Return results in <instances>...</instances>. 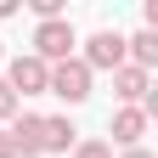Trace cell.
Here are the masks:
<instances>
[{"instance_id": "ba28073f", "label": "cell", "mask_w": 158, "mask_h": 158, "mask_svg": "<svg viewBox=\"0 0 158 158\" xmlns=\"http://www.w3.org/2000/svg\"><path fill=\"white\" fill-rule=\"evenodd\" d=\"M6 141H11V158H40V113H17Z\"/></svg>"}, {"instance_id": "8992f818", "label": "cell", "mask_w": 158, "mask_h": 158, "mask_svg": "<svg viewBox=\"0 0 158 158\" xmlns=\"http://www.w3.org/2000/svg\"><path fill=\"white\" fill-rule=\"evenodd\" d=\"M113 96H118V107H141L147 96H152V79L124 62V68H113Z\"/></svg>"}, {"instance_id": "9c48e42d", "label": "cell", "mask_w": 158, "mask_h": 158, "mask_svg": "<svg viewBox=\"0 0 158 158\" xmlns=\"http://www.w3.org/2000/svg\"><path fill=\"white\" fill-rule=\"evenodd\" d=\"M124 62H130V68H141V73L158 68V34H152V28H135V34L124 40Z\"/></svg>"}, {"instance_id": "5b68a950", "label": "cell", "mask_w": 158, "mask_h": 158, "mask_svg": "<svg viewBox=\"0 0 158 158\" xmlns=\"http://www.w3.org/2000/svg\"><path fill=\"white\" fill-rule=\"evenodd\" d=\"M107 135H113L107 147H118V152H124V147H141V135H147V113H141V107H113Z\"/></svg>"}, {"instance_id": "277c9868", "label": "cell", "mask_w": 158, "mask_h": 158, "mask_svg": "<svg viewBox=\"0 0 158 158\" xmlns=\"http://www.w3.org/2000/svg\"><path fill=\"white\" fill-rule=\"evenodd\" d=\"M90 73H113V68H124V34L118 28H96L85 40V56H79Z\"/></svg>"}, {"instance_id": "8fae6325", "label": "cell", "mask_w": 158, "mask_h": 158, "mask_svg": "<svg viewBox=\"0 0 158 158\" xmlns=\"http://www.w3.org/2000/svg\"><path fill=\"white\" fill-rule=\"evenodd\" d=\"M17 113H23V102H17V96H11V85L0 79V124H11Z\"/></svg>"}, {"instance_id": "9a60e30c", "label": "cell", "mask_w": 158, "mask_h": 158, "mask_svg": "<svg viewBox=\"0 0 158 158\" xmlns=\"http://www.w3.org/2000/svg\"><path fill=\"white\" fill-rule=\"evenodd\" d=\"M0 68H6V45H0Z\"/></svg>"}, {"instance_id": "3957f363", "label": "cell", "mask_w": 158, "mask_h": 158, "mask_svg": "<svg viewBox=\"0 0 158 158\" xmlns=\"http://www.w3.org/2000/svg\"><path fill=\"white\" fill-rule=\"evenodd\" d=\"M90 79H96V73L79 62V56H68V62H56V68H51V79H45V96H62L68 107H79V102L90 96Z\"/></svg>"}, {"instance_id": "7a4b0ae2", "label": "cell", "mask_w": 158, "mask_h": 158, "mask_svg": "<svg viewBox=\"0 0 158 158\" xmlns=\"http://www.w3.org/2000/svg\"><path fill=\"white\" fill-rule=\"evenodd\" d=\"M0 79L11 85V96H17V102H28V96H45V79H51V68L40 62L34 51H23V56H11V62H6V73H0Z\"/></svg>"}, {"instance_id": "6da1fadb", "label": "cell", "mask_w": 158, "mask_h": 158, "mask_svg": "<svg viewBox=\"0 0 158 158\" xmlns=\"http://www.w3.org/2000/svg\"><path fill=\"white\" fill-rule=\"evenodd\" d=\"M73 45H79V34H73V23H68V17H51V23H34V56H40L45 68L68 62V56H73Z\"/></svg>"}, {"instance_id": "52a82bcc", "label": "cell", "mask_w": 158, "mask_h": 158, "mask_svg": "<svg viewBox=\"0 0 158 158\" xmlns=\"http://www.w3.org/2000/svg\"><path fill=\"white\" fill-rule=\"evenodd\" d=\"M79 130L68 124V113H40V152H73Z\"/></svg>"}, {"instance_id": "7c38bea8", "label": "cell", "mask_w": 158, "mask_h": 158, "mask_svg": "<svg viewBox=\"0 0 158 158\" xmlns=\"http://www.w3.org/2000/svg\"><path fill=\"white\" fill-rule=\"evenodd\" d=\"M118 158H152L147 147H124V152H118Z\"/></svg>"}, {"instance_id": "30bf717a", "label": "cell", "mask_w": 158, "mask_h": 158, "mask_svg": "<svg viewBox=\"0 0 158 158\" xmlns=\"http://www.w3.org/2000/svg\"><path fill=\"white\" fill-rule=\"evenodd\" d=\"M68 158H113V147L102 141V135H85V141H73V152Z\"/></svg>"}, {"instance_id": "5bb4252c", "label": "cell", "mask_w": 158, "mask_h": 158, "mask_svg": "<svg viewBox=\"0 0 158 158\" xmlns=\"http://www.w3.org/2000/svg\"><path fill=\"white\" fill-rule=\"evenodd\" d=\"M0 158H11V141H6V130H0Z\"/></svg>"}, {"instance_id": "4fadbf2b", "label": "cell", "mask_w": 158, "mask_h": 158, "mask_svg": "<svg viewBox=\"0 0 158 158\" xmlns=\"http://www.w3.org/2000/svg\"><path fill=\"white\" fill-rule=\"evenodd\" d=\"M0 17H17V0H0Z\"/></svg>"}]
</instances>
